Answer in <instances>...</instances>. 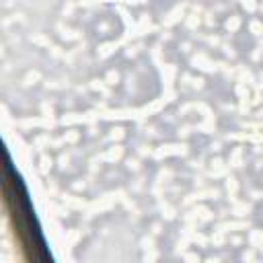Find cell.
Returning <instances> with one entry per match:
<instances>
[{"instance_id":"6da1fadb","label":"cell","mask_w":263,"mask_h":263,"mask_svg":"<svg viewBox=\"0 0 263 263\" xmlns=\"http://www.w3.org/2000/svg\"><path fill=\"white\" fill-rule=\"evenodd\" d=\"M2 193H4V203L8 210L10 224L14 228V236L21 245L23 255L29 261L45 263L51 259L45 238L41 234V228L37 224L29 193L18 177V173L12 168V162L8 154H4V179H2Z\"/></svg>"}]
</instances>
